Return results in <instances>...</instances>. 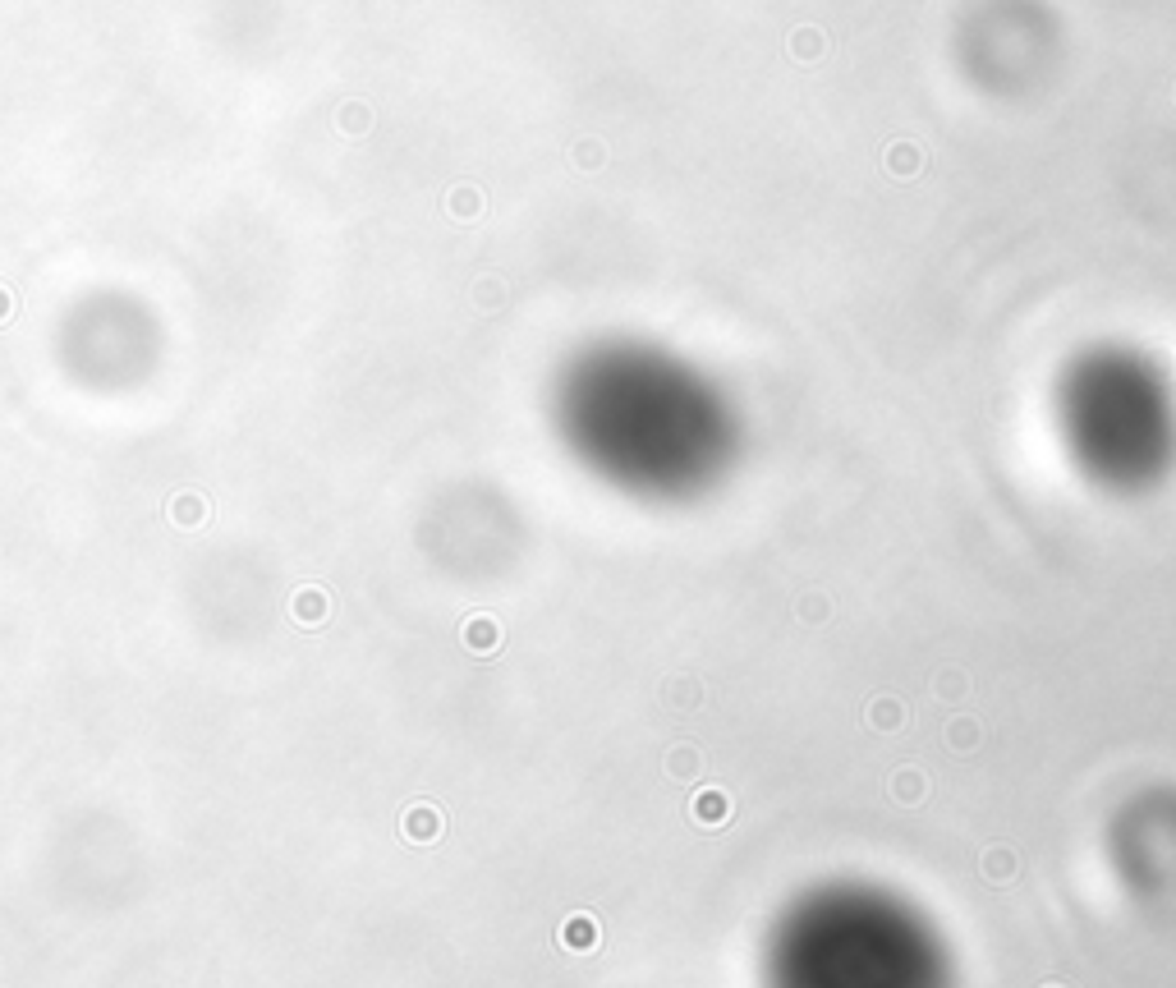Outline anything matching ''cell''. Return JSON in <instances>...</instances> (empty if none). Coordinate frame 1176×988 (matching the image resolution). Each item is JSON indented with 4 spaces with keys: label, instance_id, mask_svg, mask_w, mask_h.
Masks as SVG:
<instances>
[{
    "label": "cell",
    "instance_id": "5b68a950",
    "mask_svg": "<svg viewBox=\"0 0 1176 988\" xmlns=\"http://www.w3.org/2000/svg\"><path fill=\"white\" fill-rule=\"evenodd\" d=\"M979 869H984L988 883H1011V878H1016V851H1011V846H988V851L979 855Z\"/></svg>",
    "mask_w": 1176,
    "mask_h": 988
},
{
    "label": "cell",
    "instance_id": "9c48e42d",
    "mask_svg": "<svg viewBox=\"0 0 1176 988\" xmlns=\"http://www.w3.org/2000/svg\"><path fill=\"white\" fill-rule=\"evenodd\" d=\"M699 768H703V759L690 750V745H685V750H671V759H667V773L671 777H680V782H694V777H699Z\"/></svg>",
    "mask_w": 1176,
    "mask_h": 988
},
{
    "label": "cell",
    "instance_id": "ba28073f",
    "mask_svg": "<svg viewBox=\"0 0 1176 988\" xmlns=\"http://www.w3.org/2000/svg\"><path fill=\"white\" fill-rule=\"evenodd\" d=\"M561 938H566V947H575V952H588V947L598 943V929H593L588 915H575V920L561 929Z\"/></svg>",
    "mask_w": 1176,
    "mask_h": 988
},
{
    "label": "cell",
    "instance_id": "6da1fadb",
    "mask_svg": "<svg viewBox=\"0 0 1176 988\" xmlns=\"http://www.w3.org/2000/svg\"><path fill=\"white\" fill-rule=\"evenodd\" d=\"M285 612H290V621L299 625V630H322V625L336 616V598H331V589H322V584H299V589L290 593V602H285Z\"/></svg>",
    "mask_w": 1176,
    "mask_h": 988
},
{
    "label": "cell",
    "instance_id": "52a82bcc",
    "mask_svg": "<svg viewBox=\"0 0 1176 988\" xmlns=\"http://www.w3.org/2000/svg\"><path fill=\"white\" fill-rule=\"evenodd\" d=\"M869 722H873V731H896L905 722V704H901V699H873V704H869Z\"/></svg>",
    "mask_w": 1176,
    "mask_h": 988
},
{
    "label": "cell",
    "instance_id": "3957f363",
    "mask_svg": "<svg viewBox=\"0 0 1176 988\" xmlns=\"http://www.w3.org/2000/svg\"><path fill=\"white\" fill-rule=\"evenodd\" d=\"M501 621L492 612H469L460 625V644L474 653V658H492V653H501Z\"/></svg>",
    "mask_w": 1176,
    "mask_h": 988
},
{
    "label": "cell",
    "instance_id": "8992f818",
    "mask_svg": "<svg viewBox=\"0 0 1176 988\" xmlns=\"http://www.w3.org/2000/svg\"><path fill=\"white\" fill-rule=\"evenodd\" d=\"M694 823H726L731 818V795L726 791H699L690 805Z\"/></svg>",
    "mask_w": 1176,
    "mask_h": 988
},
{
    "label": "cell",
    "instance_id": "9a60e30c",
    "mask_svg": "<svg viewBox=\"0 0 1176 988\" xmlns=\"http://www.w3.org/2000/svg\"><path fill=\"white\" fill-rule=\"evenodd\" d=\"M827 612H832V607H827V602H814V598H804V616H809V621H823V616H827Z\"/></svg>",
    "mask_w": 1176,
    "mask_h": 988
},
{
    "label": "cell",
    "instance_id": "5bb4252c",
    "mask_svg": "<svg viewBox=\"0 0 1176 988\" xmlns=\"http://www.w3.org/2000/svg\"><path fill=\"white\" fill-rule=\"evenodd\" d=\"M451 212L455 216H474V194H455L451 198Z\"/></svg>",
    "mask_w": 1176,
    "mask_h": 988
},
{
    "label": "cell",
    "instance_id": "277c9868",
    "mask_svg": "<svg viewBox=\"0 0 1176 988\" xmlns=\"http://www.w3.org/2000/svg\"><path fill=\"white\" fill-rule=\"evenodd\" d=\"M166 520L175 524V529H203V524L212 520V506H207L203 492H175V497L166 501Z\"/></svg>",
    "mask_w": 1176,
    "mask_h": 988
},
{
    "label": "cell",
    "instance_id": "4fadbf2b",
    "mask_svg": "<svg viewBox=\"0 0 1176 988\" xmlns=\"http://www.w3.org/2000/svg\"><path fill=\"white\" fill-rule=\"evenodd\" d=\"M14 308H19V299H14V290L10 285H0V327L14 318Z\"/></svg>",
    "mask_w": 1176,
    "mask_h": 988
},
{
    "label": "cell",
    "instance_id": "7a4b0ae2",
    "mask_svg": "<svg viewBox=\"0 0 1176 988\" xmlns=\"http://www.w3.org/2000/svg\"><path fill=\"white\" fill-rule=\"evenodd\" d=\"M441 832H446V814L432 800H414L400 809V837L409 846H432V841H441Z\"/></svg>",
    "mask_w": 1176,
    "mask_h": 988
},
{
    "label": "cell",
    "instance_id": "7c38bea8",
    "mask_svg": "<svg viewBox=\"0 0 1176 988\" xmlns=\"http://www.w3.org/2000/svg\"><path fill=\"white\" fill-rule=\"evenodd\" d=\"M892 791H896V800H905V805H919V800H924V777H919V773H901L892 782Z\"/></svg>",
    "mask_w": 1176,
    "mask_h": 988
},
{
    "label": "cell",
    "instance_id": "8fae6325",
    "mask_svg": "<svg viewBox=\"0 0 1176 988\" xmlns=\"http://www.w3.org/2000/svg\"><path fill=\"white\" fill-rule=\"evenodd\" d=\"M974 740H979V727H974L970 717H956V722H951V731H947V745H951L956 754H965V750L974 745Z\"/></svg>",
    "mask_w": 1176,
    "mask_h": 988
},
{
    "label": "cell",
    "instance_id": "30bf717a",
    "mask_svg": "<svg viewBox=\"0 0 1176 988\" xmlns=\"http://www.w3.org/2000/svg\"><path fill=\"white\" fill-rule=\"evenodd\" d=\"M340 129H345V134L373 129V111H368V106H359V102H345V106H340Z\"/></svg>",
    "mask_w": 1176,
    "mask_h": 988
}]
</instances>
